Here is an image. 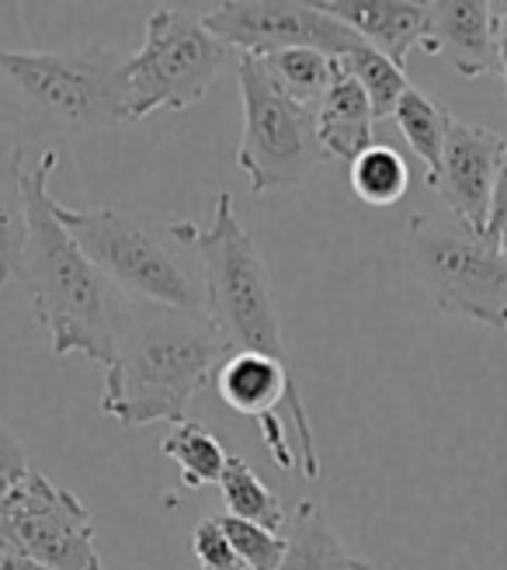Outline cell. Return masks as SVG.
<instances>
[{
  "label": "cell",
  "mask_w": 507,
  "mask_h": 570,
  "mask_svg": "<svg viewBox=\"0 0 507 570\" xmlns=\"http://www.w3.org/2000/svg\"><path fill=\"white\" fill-rule=\"evenodd\" d=\"M0 289H4V278H0Z\"/></svg>",
  "instance_id": "obj_31"
},
{
  "label": "cell",
  "mask_w": 507,
  "mask_h": 570,
  "mask_svg": "<svg viewBox=\"0 0 507 570\" xmlns=\"http://www.w3.org/2000/svg\"><path fill=\"white\" fill-rule=\"evenodd\" d=\"M320 8L397 67H404L410 49L420 46L428 18V4L414 0H320Z\"/></svg>",
  "instance_id": "obj_14"
},
{
  "label": "cell",
  "mask_w": 507,
  "mask_h": 570,
  "mask_svg": "<svg viewBox=\"0 0 507 570\" xmlns=\"http://www.w3.org/2000/svg\"><path fill=\"white\" fill-rule=\"evenodd\" d=\"M410 262L435 306L507 331V258L494 240L466 230L453 216L410 219Z\"/></svg>",
  "instance_id": "obj_8"
},
{
  "label": "cell",
  "mask_w": 507,
  "mask_h": 570,
  "mask_svg": "<svg viewBox=\"0 0 507 570\" xmlns=\"http://www.w3.org/2000/svg\"><path fill=\"white\" fill-rule=\"evenodd\" d=\"M227 355L230 345L206 313L129 299L116 355L105 365L101 411L122 428L185 424Z\"/></svg>",
  "instance_id": "obj_2"
},
{
  "label": "cell",
  "mask_w": 507,
  "mask_h": 570,
  "mask_svg": "<svg viewBox=\"0 0 507 570\" xmlns=\"http://www.w3.org/2000/svg\"><path fill=\"white\" fill-rule=\"evenodd\" d=\"M28 244L24 150L0 132V278H18Z\"/></svg>",
  "instance_id": "obj_17"
},
{
  "label": "cell",
  "mask_w": 507,
  "mask_h": 570,
  "mask_svg": "<svg viewBox=\"0 0 507 570\" xmlns=\"http://www.w3.org/2000/svg\"><path fill=\"white\" fill-rule=\"evenodd\" d=\"M453 111H448L445 101H438L435 95L420 91V88H407V95L400 98L397 111H392V122L404 132L410 154L425 164V181L428 188L438 178V167H441V154H445V139L448 129H453Z\"/></svg>",
  "instance_id": "obj_18"
},
{
  "label": "cell",
  "mask_w": 507,
  "mask_h": 570,
  "mask_svg": "<svg viewBox=\"0 0 507 570\" xmlns=\"http://www.w3.org/2000/svg\"><path fill=\"white\" fill-rule=\"evenodd\" d=\"M314 116H317L320 147L334 160L351 164L355 157H361L376 142V136H372V129H376L372 105H369V98H365L361 83L341 63H337L330 91L314 108Z\"/></svg>",
  "instance_id": "obj_15"
},
{
  "label": "cell",
  "mask_w": 507,
  "mask_h": 570,
  "mask_svg": "<svg viewBox=\"0 0 507 570\" xmlns=\"http://www.w3.org/2000/svg\"><path fill=\"white\" fill-rule=\"evenodd\" d=\"M206 28L240 56H271L281 49H317L341 60L365 46L351 28L330 18L320 4L296 0H230L202 14Z\"/></svg>",
  "instance_id": "obj_11"
},
{
  "label": "cell",
  "mask_w": 507,
  "mask_h": 570,
  "mask_svg": "<svg viewBox=\"0 0 507 570\" xmlns=\"http://www.w3.org/2000/svg\"><path fill=\"white\" fill-rule=\"evenodd\" d=\"M212 383L222 404L258 421L261 442L278 470L299 466L306 480H320V449L289 362L258 352H230Z\"/></svg>",
  "instance_id": "obj_9"
},
{
  "label": "cell",
  "mask_w": 507,
  "mask_h": 570,
  "mask_svg": "<svg viewBox=\"0 0 507 570\" xmlns=\"http://www.w3.org/2000/svg\"><path fill=\"white\" fill-rule=\"evenodd\" d=\"M497 73L507 88V4H497Z\"/></svg>",
  "instance_id": "obj_29"
},
{
  "label": "cell",
  "mask_w": 507,
  "mask_h": 570,
  "mask_svg": "<svg viewBox=\"0 0 507 570\" xmlns=\"http://www.w3.org/2000/svg\"><path fill=\"white\" fill-rule=\"evenodd\" d=\"M0 570H46V567H39L32 557H24L8 539H0Z\"/></svg>",
  "instance_id": "obj_28"
},
{
  "label": "cell",
  "mask_w": 507,
  "mask_h": 570,
  "mask_svg": "<svg viewBox=\"0 0 507 570\" xmlns=\"http://www.w3.org/2000/svg\"><path fill=\"white\" fill-rule=\"evenodd\" d=\"M494 244H497V250L504 254V258H507V223L500 226V230L494 234Z\"/></svg>",
  "instance_id": "obj_30"
},
{
  "label": "cell",
  "mask_w": 507,
  "mask_h": 570,
  "mask_svg": "<svg viewBox=\"0 0 507 570\" xmlns=\"http://www.w3.org/2000/svg\"><path fill=\"white\" fill-rule=\"evenodd\" d=\"M504 147H507V139L500 132L453 119L438 178L431 185L435 195L441 198V206L448 209V216L480 237H487L490 198H494V181H497Z\"/></svg>",
  "instance_id": "obj_12"
},
{
  "label": "cell",
  "mask_w": 507,
  "mask_h": 570,
  "mask_svg": "<svg viewBox=\"0 0 507 570\" xmlns=\"http://www.w3.org/2000/svg\"><path fill=\"white\" fill-rule=\"evenodd\" d=\"M181 230L202 265L206 317L222 334L230 352H258L289 362L286 337L271 293L261 250L233 209V195L219 191L209 226L181 219Z\"/></svg>",
  "instance_id": "obj_5"
},
{
  "label": "cell",
  "mask_w": 507,
  "mask_h": 570,
  "mask_svg": "<svg viewBox=\"0 0 507 570\" xmlns=\"http://www.w3.org/2000/svg\"><path fill=\"white\" fill-rule=\"evenodd\" d=\"M0 539L46 570H101L88 504L39 470L0 494Z\"/></svg>",
  "instance_id": "obj_10"
},
{
  "label": "cell",
  "mask_w": 507,
  "mask_h": 570,
  "mask_svg": "<svg viewBox=\"0 0 507 570\" xmlns=\"http://www.w3.org/2000/svg\"><path fill=\"white\" fill-rule=\"evenodd\" d=\"M126 56L105 46L73 52L0 49V132L24 150H56L73 136L126 122Z\"/></svg>",
  "instance_id": "obj_3"
},
{
  "label": "cell",
  "mask_w": 507,
  "mask_h": 570,
  "mask_svg": "<svg viewBox=\"0 0 507 570\" xmlns=\"http://www.w3.org/2000/svg\"><path fill=\"white\" fill-rule=\"evenodd\" d=\"M219 525H222V532L230 535V543H233V550H237V557L243 560L247 570H278L281 560H286V550H289L286 535L268 532L261 525L233 519V515H222Z\"/></svg>",
  "instance_id": "obj_24"
},
{
  "label": "cell",
  "mask_w": 507,
  "mask_h": 570,
  "mask_svg": "<svg viewBox=\"0 0 507 570\" xmlns=\"http://www.w3.org/2000/svg\"><path fill=\"white\" fill-rule=\"evenodd\" d=\"M28 473H32V466H28L24 445L11 432V424L0 417V494H8L14 483Z\"/></svg>",
  "instance_id": "obj_26"
},
{
  "label": "cell",
  "mask_w": 507,
  "mask_h": 570,
  "mask_svg": "<svg viewBox=\"0 0 507 570\" xmlns=\"http://www.w3.org/2000/svg\"><path fill=\"white\" fill-rule=\"evenodd\" d=\"M243 136L237 164L254 195L296 188L327 160L314 108L286 95L261 56H237Z\"/></svg>",
  "instance_id": "obj_7"
},
{
  "label": "cell",
  "mask_w": 507,
  "mask_h": 570,
  "mask_svg": "<svg viewBox=\"0 0 507 570\" xmlns=\"http://www.w3.org/2000/svg\"><path fill=\"white\" fill-rule=\"evenodd\" d=\"M351 191L361 198L365 206L389 209L404 203V195L410 191V164L404 160L400 150L386 147V142H372L361 157L348 164Z\"/></svg>",
  "instance_id": "obj_21"
},
{
  "label": "cell",
  "mask_w": 507,
  "mask_h": 570,
  "mask_svg": "<svg viewBox=\"0 0 507 570\" xmlns=\"http://www.w3.org/2000/svg\"><path fill=\"white\" fill-rule=\"evenodd\" d=\"M191 553L199 560L202 570H247L243 560L237 557L230 535L222 532L219 519H206L191 532Z\"/></svg>",
  "instance_id": "obj_25"
},
{
  "label": "cell",
  "mask_w": 507,
  "mask_h": 570,
  "mask_svg": "<svg viewBox=\"0 0 507 570\" xmlns=\"http://www.w3.org/2000/svg\"><path fill=\"white\" fill-rule=\"evenodd\" d=\"M289 550L278 570H372L365 560L351 557L330 529L327 515L314 501H299L289 522Z\"/></svg>",
  "instance_id": "obj_16"
},
{
  "label": "cell",
  "mask_w": 507,
  "mask_h": 570,
  "mask_svg": "<svg viewBox=\"0 0 507 570\" xmlns=\"http://www.w3.org/2000/svg\"><path fill=\"white\" fill-rule=\"evenodd\" d=\"M56 164H60V150H42L32 167H24L28 244L18 278L24 282L32 313L49 334V352L56 358L88 355L91 362L108 365L116 355L129 299L56 219L49 195Z\"/></svg>",
  "instance_id": "obj_1"
},
{
  "label": "cell",
  "mask_w": 507,
  "mask_h": 570,
  "mask_svg": "<svg viewBox=\"0 0 507 570\" xmlns=\"http://www.w3.org/2000/svg\"><path fill=\"white\" fill-rule=\"evenodd\" d=\"M341 63L358 83H361V91H365V98H369V105H372V116H376V122H386V119H392V111H397V105H400V98L407 95V88H410V80H407V70L404 67H397L392 60H386L382 52H376V49H369V46H358V49H351L348 56H341Z\"/></svg>",
  "instance_id": "obj_23"
},
{
  "label": "cell",
  "mask_w": 507,
  "mask_h": 570,
  "mask_svg": "<svg viewBox=\"0 0 507 570\" xmlns=\"http://www.w3.org/2000/svg\"><path fill=\"white\" fill-rule=\"evenodd\" d=\"M233 49L222 46L202 21L185 8H157L147 18V36L122 63L126 122H143L157 111H185L199 105Z\"/></svg>",
  "instance_id": "obj_6"
},
{
  "label": "cell",
  "mask_w": 507,
  "mask_h": 570,
  "mask_svg": "<svg viewBox=\"0 0 507 570\" xmlns=\"http://www.w3.org/2000/svg\"><path fill=\"white\" fill-rule=\"evenodd\" d=\"M160 452L171 463H178L181 483L188 491H206L212 483L219 488L222 470H227V460H230L227 445H222L209 428L195 424V421L175 424L171 435L160 442Z\"/></svg>",
  "instance_id": "obj_19"
},
{
  "label": "cell",
  "mask_w": 507,
  "mask_h": 570,
  "mask_svg": "<svg viewBox=\"0 0 507 570\" xmlns=\"http://www.w3.org/2000/svg\"><path fill=\"white\" fill-rule=\"evenodd\" d=\"M261 60L268 63V70L275 73L281 88H286V95L306 108H317L324 101L337 73L334 56H324L317 49H281V52L261 56Z\"/></svg>",
  "instance_id": "obj_22"
},
{
  "label": "cell",
  "mask_w": 507,
  "mask_h": 570,
  "mask_svg": "<svg viewBox=\"0 0 507 570\" xmlns=\"http://www.w3.org/2000/svg\"><path fill=\"white\" fill-rule=\"evenodd\" d=\"M52 213L126 299L206 313L202 265L181 230V219L153 223L122 209H73L56 198Z\"/></svg>",
  "instance_id": "obj_4"
},
{
  "label": "cell",
  "mask_w": 507,
  "mask_h": 570,
  "mask_svg": "<svg viewBox=\"0 0 507 570\" xmlns=\"http://www.w3.org/2000/svg\"><path fill=\"white\" fill-rule=\"evenodd\" d=\"M420 49L469 80L497 73V0H431Z\"/></svg>",
  "instance_id": "obj_13"
},
{
  "label": "cell",
  "mask_w": 507,
  "mask_h": 570,
  "mask_svg": "<svg viewBox=\"0 0 507 570\" xmlns=\"http://www.w3.org/2000/svg\"><path fill=\"white\" fill-rule=\"evenodd\" d=\"M219 491H222V501H227V515L254 522L268 532L286 529V522H289L286 504H281V498L258 473H254V466L243 460V455L230 452L227 470H222V480H219Z\"/></svg>",
  "instance_id": "obj_20"
},
{
  "label": "cell",
  "mask_w": 507,
  "mask_h": 570,
  "mask_svg": "<svg viewBox=\"0 0 507 570\" xmlns=\"http://www.w3.org/2000/svg\"><path fill=\"white\" fill-rule=\"evenodd\" d=\"M507 223V147L497 167V181H494V198H490V223H487V240H494V234Z\"/></svg>",
  "instance_id": "obj_27"
}]
</instances>
